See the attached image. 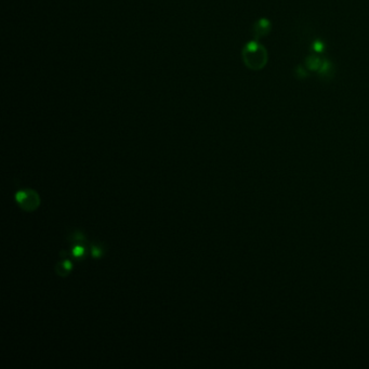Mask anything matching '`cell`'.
Wrapping results in <instances>:
<instances>
[{"label": "cell", "mask_w": 369, "mask_h": 369, "mask_svg": "<svg viewBox=\"0 0 369 369\" xmlns=\"http://www.w3.org/2000/svg\"><path fill=\"white\" fill-rule=\"evenodd\" d=\"M242 62L251 71H261L269 61L268 50L259 43V40H251L247 43L241 50Z\"/></svg>", "instance_id": "cell-1"}, {"label": "cell", "mask_w": 369, "mask_h": 369, "mask_svg": "<svg viewBox=\"0 0 369 369\" xmlns=\"http://www.w3.org/2000/svg\"><path fill=\"white\" fill-rule=\"evenodd\" d=\"M16 199L23 210L27 212H32L39 207L40 198L39 195L34 190L27 189L24 191H18L16 194Z\"/></svg>", "instance_id": "cell-2"}, {"label": "cell", "mask_w": 369, "mask_h": 369, "mask_svg": "<svg viewBox=\"0 0 369 369\" xmlns=\"http://www.w3.org/2000/svg\"><path fill=\"white\" fill-rule=\"evenodd\" d=\"M272 31V23L265 17H261L252 26V35L256 40H259L268 36Z\"/></svg>", "instance_id": "cell-3"}, {"label": "cell", "mask_w": 369, "mask_h": 369, "mask_svg": "<svg viewBox=\"0 0 369 369\" xmlns=\"http://www.w3.org/2000/svg\"><path fill=\"white\" fill-rule=\"evenodd\" d=\"M323 62H324V60H321L320 57H317L316 54H311L306 59V67L309 68L310 71L319 72V69L321 68Z\"/></svg>", "instance_id": "cell-4"}, {"label": "cell", "mask_w": 369, "mask_h": 369, "mask_svg": "<svg viewBox=\"0 0 369 369\" xmlns=\"http://www.w3.org/2000/svg\"><path fill=\"white\" fill-rule=\"evenodd\" d=\"M73 268V263L69 260H65L63 262L58 263L55 266V272L59 274L60 276H66L69 273V271Z\"/></svg>", "instance_id": "cell-5"}, {"label": "cell", "mask_w": 369, "mask_h": 369, "mask_svg": "<svg viewBox=\"0 0 369 369\" xmlns=\"http://www.w3.org/2000/svg\"><path fill=\"white\" fill-rule=\"evenodd\" d=\"M319 74L323 78H329L333 76V63L328 60H324L323 64L319 69Z\"/></svg>", "instance_id": "cell-6"}, {"label": "cell", "mask_w": 369, "mask_h": 369, "mask_svg": "<svg viewBox=\"0 0 369 369\" xmlns=\"http://www.w3.org/2000/svg\"><path fill=\"white\" fill-rule=\"evenodd\" d=\"M313 50H314L315 53H323V51L325 50V45L321 40H315L313 43Z\"/></svg>", "instance_id": "cell-7"}, {"label": "cell", "mask_w": 369, "mask_h": 369, "mask_svg": "<svg viewBox=\"0 0 369 369\" xmlns=\"http://www.w3.org/2000/svg\"><path fill=\"white\" fill-rule=\"evenodd\" d=\"M83 254H85V248L82 246L77 245L76 247H74L73 249V256L75 258H78V257H82Z\"/></svg>", "instance_id": "cell-8"}, {"label": "cell", "mask_w": 369, "mask_h": 369, "mask_svg": "<svg viewBox=\"0 0 369 369\" xmlns=\"http://www.w3.org/2000/svg\"><path fill=\"white\" fill-rule=\"evenodd\" d=\"M92 256L95 257V258H100V257L102 256V250L99 249V247H93Z\"/></svg>", "instance_id": "cell-9"}]
</instances>
